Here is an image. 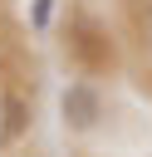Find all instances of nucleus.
<instances>
[{"mask_svg":"<svg viewBox=\"0 0 152 157\" xmlns=\"http://www.w3.org/2000/svg\"><path fill=\"white\" fill-rule=\"evenodd\" d=\"M49 25V0H34V29Z\"/></svg>","mask_w":152,"mask_h":157,"instance_id":"3","label":"nucleus"},{"mask_svg":"<svg viewBox=\"0 0 152 157\" xmlns=\"http://www.w3.org/2000/svg\"><path fill=\"white\" fill-rule=\"evenodd\" d=\"M20 132H25V103H20V93H5L0 98V137L15 142Z\"/></svg>","mask_w":152,"mask_h":157,"instance_id":"2","label":"nucleus"},{"mask_svg":"<svg viewBox=\"0 0 152 157\" xmlns=\"http://www.w3.org/2000/svg\"><path fill=\"white\" fill-rule=\"evenodd\" d=\"M142 29H147V49H152V5L142 10Z\"/></svg>","mask_w":152,"mask_h":157,"instance_id":"4","label":"nucleus"},{"mask_svg":"<svg viewBox=\"0 0 152 157\" xmlns=\"http://www.w3.org/2000/svg\"><path fill=\"white\" fill-rule=\"evenodd\" d=\"M59 113H64V128L93 132L98 118H103V98H98V88H93L88 78H74V83L59 93Z\"/></svg>","mask_w":152,"mask_h":157,"instance_id":"1","label":"nucleus"},{"mask_svg":"<svg viewBox=\"0 0 152 157\" xmlns=\"http://www.w3.org/2000/svg\"><path fill=\"white\" fill-rule=\"evenodd\" d=\"M132 5H142V10H147V5H152V0H132Z\"/></svg>","mask_w":152,"mask_h":157,"instance_id":"5","label":"nucleus"}]
</instances>
